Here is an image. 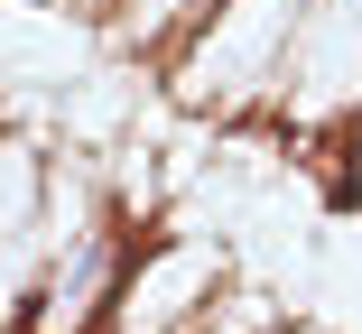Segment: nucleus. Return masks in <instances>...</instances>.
<instances>
[]
</instances>
